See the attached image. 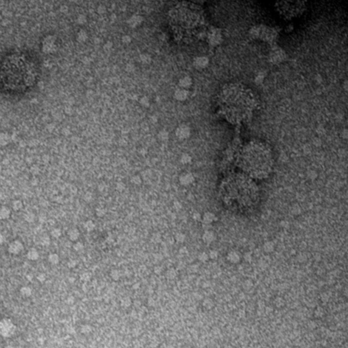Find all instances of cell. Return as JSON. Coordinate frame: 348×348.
<instances>
[{"label":"cell","mask_w":348,"mask_h":348,"mask_svg":"<svg viewBox=\"0 0 348 348\" xmlns=\"http://www.w3.org/2000/svg\"><path fill=\"white\" fill-rule=\"evenodd\" d=\"M256 182L237 169L228 172L219 186L222 205L235 213L244 214L253 212L260 200V191Z\"/></svg>","instance_id":"cell-1"},{"label":"cell","mask_w":348,"mask_h":348,"mask_svg":"<svg viewBox=\"0 0 348 348\" xmlns=\"http://www.w3.org/2000/svg\"><path fill=\"white\" fill-rule=\"evenodd\" d=\"M238 169L253 180H265L273 170L274 159L271 150L260 143H250L244 146L237 159Z\"/></svg>","instance_id":"cell-2"},{"label":"cell","mask_w":348,"mask_h":348,"mask_svg":"<svg viewBox=\"0 0 348 348\" xmlns=\"http://www.w3.org/2000/svg\"><path fill=\"white\" fill-rule=\"evenodd\" d=\"M42 52L46 54L53 53L57 50L56 37L54 35H48L44 38L42 46Z\"/></svg>","instance_id":"cell-3"},{"label":"cell","mask_w":348,"mask_h":348,"mask_svg":"<svg viewBox=\"0 0 348 348\" xmlns=\"http://www.w3.org/2000/svg\"><path fill=\"white\" fill-rule=\"evenodd\" d=\"M23 244L18 240H14L11 242L8 246V252L11 254H19L23 250Z\"/></svg>","instance_id":"cell-4"},{"label":"cell","mask_w":348,"mask_h":348,"mask_svg":"<svg viewBox=\"0 0 348 348\" xmlns=\"http://www.w3.org/2000/svg\"><path fill=\"white\" fill-rule=\"evenodd\" d=\"M191 135V129L185 125H180L176 131V136L180 140L188 138Z\"/></svg>","instance_id":"cell-5"},{"label":"cell","mask_w":348,"mask_h":348,"mask_svg":"<svg viewBox=\"0 0 348 348\" xmlns=\"http://www.w3.org/2000/svg\"><path fill=\"white\" fill-rule=\"evenodd\" d=\"M144 18L141 15L133 14L127 20V24L131 28H136L143 22Z\"/></svg>","instance_id":"cell-6"},{"label":"cell","mask_w":348,"mask_h":348,"mask_svg":"<svg viewBox=\"0 0 348 348\" xmlns=\"http://www.w3.org/2000/svg\"><path fill=\"white\" fill-rule=\"evenodd\" d=\"M209 64V59L206 57H198L193 61V65L196 69H201L205 68Z\"/></svg>","instance_id":"cell-7"},{"label":"cell","mask_w":348,"mask_h":348,"mask_svg":"<svg viewBox=\"0 0 348 348\" xmlns=\"http://www.w3.org/2000/svg\"><path fill=\"white\" fill-rule=\"evenodd\" d=\"M189 97V91L186 89L178 88L174 93V97L176 100L180 101H183L187 99Z\"/></svg>","instance_id":"cell-8"},{"label":"cell","mask_w":348,"mask_h":348,"mask_svg":"<svg viewBox=\"0 0 348 348\" xmlns=\"http://www.w3.org/2000/svg\"><path fill=\"white\" fill-rule=\"evenodd\" d=\"M192 84H193V80L192 78L189 76H184L181 78L178 82V85H179V88L186 89L187 90L191 86Z\"/></svg>","instance_id":"cell-9"},{"label":"cell","mask_w":348,"mask_h":348,"mask_svg":"<svg viewBox=\"0 0 348 348\" xmlns=\"http://www.w3.org/2000/svg\"><path fill=\"white\" fill-rule=\"evenodd\" d=\"M12 140V136L7 132L0 133V145L5 146L10 143Z\"/></svg>","instance_id":"cell-10"},{"label":"cell","mask_w":348,"mask_h":348,"mask_svg":"<svg viewBox=\"0 0 348 348\" xmlns=\"http://www.w3.org/2000/svg\"><path fill=\"white\" fill-rule=\"evenodd\" d=\"M11 211L7 207L3 206L0 208V220H6L10 218Z\"/></svg>","instance_id":"cell-11"},{"label":"cell","mask_w":348,"mask_h":348,"mask_svg":"<svg viewBox=\"0 0 348 348\" xmlns=\"http://www.w3.org/2000/svg\"><path fill=\"white\" fill-rule=\"evenodd\" d=\"M193 181V176L189 174H186L182 175L180 178V183L183 185H187V184H191Z\"/></svg>","instance_id":"cell-12"},{"label":"cell","mask_w":348,"mask_h":348,"mask_svg":"<svg viewBox=\"0 0 348 348\" xmlns=\"http://www.w3.org/2000/svg\"><path fill=\"white\" fill-rule=\"evenodd\" d=\"M79 236L80 233L78 230L76 229H72L68 232V237L72 241H76L79 238Z\"/></svg>","instance_id":"cell-13"},{"label":"cell","mask_w":348,"mask_h":348,"mask_svg":"<svg viewBox=\"0 0 348 348\" xmlns=\"http://www.w3.org/2000/svg\"><path fill=\"white\" fill-rule=\"evenodd\" d=\"M27 257L30 260H36L39 258V253L35 249L32 248L28 252Z\"/></svg>","instance_id":"cell-14"},{"label":"cell","mask_w":348,"mask_h":348,"mask_svg":"<svg viewBox=\"0 0 348 348\" xmlns=\"http://www.w3.org/2000/svg\"><path fill=\"white\" fill-rule=\"evenodd\" d=\"M76 38L77 40L80 42H84L87 39V38H88V34H87L86 31L81 29L80 30L78 33H77Z\"/></svg>","instance_id":"cell-15"},{"label":"cell","mask_w":348,"mask_h":348,"mask_svg":"<svg viewBox=\"0 0 348 348\" xmlns=\"http://www.w3.org/2000/svg\"><path fill=\"white\" fill-rule=\"evenodd\" d=\"M141 62L143 64H149L152 61L151 56L148 53H144L142 54L140 57Z\"/></svg>","instance_id":"cell-16"},{"label":"cell","mask_w":348,"mask_h":348,"mask_svg":"<svg viewBox=\"0 0 348 348\" xmlns=\"http://www.w3.org/2000/svg\"><path fill=\"white\" fill-rule=\"evenodd\" d=\"M48 261H50L52 264L56 265L59 262V257L57 254H50L48 256Z\"/></svg>","instance_id":"cell-17"},{"label":"cell","mask_w":348,"mask_h":348,"mask_svg":"<svg viewBox=\"0 0 348 348\" xmlns=\"http://www.w3.org/2000/svg\"><path fill=\"white\" fill-rule=\"evenodd\" d=\"M158 138L161 141H165L167 140L169 138V133L168 132L165 130H162L159 133V134H158Z\"/></svg>","instance_id":"cell-18"},{"label":"cell","mask_w":348,"mask_h":348,"mask_svg":"<svg viewBox=\"0 0 348 348\" xmlns=\"http://www.w3.org/2000/svg\"><path fill=\"white\" fill-rule=\"evenodd\" d=\"M12 208L15 211H19L22 208V203L19 200H16L12 203Z\"/></svg>","instance_id":"cell-19"},{"label":"cell","mask_w":348,"mask_h":348,"mask_svg":"<svg viewBox=\"0 0 348 348\" xmlns=\"http://www.w3.org/2000/svg\"><path fill=\"white\" fill-rule=\"evenodd\" d=\"M140 104L144 107H148L150 106V100L147 97H142L140 100Z\"/></svg>","instance_id":"cell-20"},{"label":"cell","mask_w":348,"mask_h":348,"mask_svg":"<svg viewBox=\"0 0 348 348\" xmlns=\"http://www.w3.org/2000/svg\"><path fill=\"white\" fill-rule=\"evenodd\" d=\"M95 226V224L93 223L91 220H89V221L86 222V223H85V224H84L85 229H86L88 231H93V230L94 229Z\"/></svg>","instance_id":"cell-21"},{"label":"cell","mask_w":348,"mask_h":348,"mask_svg":"<svg viewBox=\"0 0 348 348\" xmlns=\"http://www.w3.org/2000/svg\"><path fill=\"white\" fill-rule=\"evenodd\" d=\"M77 22L79 25H84L86 22V18L84 15L80 14L78 16L77 18Z\"/></svg>","instance_id":"cell-22"},{"label":"cell","mask_w":348,"mask_h":348,"mask_svg":"<svg viewBox=\"0 0 348 348\" xmlns=\"http://www.w3.org/2000/svg\"><path fill=\"white\" fill-rule=\"evenodd\" d=\"M191 157H190L189 155H187V154H184V155L182 156L181 162L182 163H184V164H185V163H188L191 162Z\"/></svg>","instance_id":"cell-23"},{"label":"cell","mask_w":348,"mask_h":348,"mask_svg":"<svg viewBox=\"0 0 348 348\" xmlns=\"http://www.w3.org/2000/svg\"><path fill=\"white\" fill-rule=\"evenodd\" d=\"M61 230L59 229H54L51 232V235L54 238H59L61 236Z\"/></svg>","instance_id":"cell-24"},{"label":"cell","mask_w":348,"mask_h":348,"mask_svg":"<svg viewBox=\"0 0 348 348\" xmlns=\"http://www.w3.org/2000/svg\"><path fill=\"white\" fill-rule=\"evenodd\" d=\"M122 42L125 44H129L131 42V37L130 35H125L122 37Z\"/></svg>","instance_id":"cell-25"},{"label":"cell","mask_w":348,"mask_h":348,"mask_svg":"<svg viewBox=\"0 0 348 348\" xmlns=\"http://www.w3.org/2000/svg\"><path fill=\"white\" fill-rule=\"evenodd\" d=\"M176 239L177 241H178L179 243H182L185 239V235L182 233H178L177 234Z\"/></svg>","instance_id":"cell-26"},{"label":"cell","mask_w":348,"mask_h":348,"mask_svg":"<svg viewBox=\"0 0 348 348\" xmlns=\"http://www.w3.org/2000/svg\"><path fill=\"white\" fill-rule=\"evenodd\" d=\"M84 246L82 243H80V242H77L74 245V250L78 251V252H79V251H81L82 250H83Z\"/></svg>","instance_id":"cell-27"},{"label":"cell","mask_w":348,"mask_h":348,"mask_svg":"<svg viewBox=\"0 0 348 348\" xmlns=\"http://www.w3.org/2000/svg\"><path fill=\"white\" fill-rule=\"evenodd\" d=\"M25 220L27 222H33L34 220V214L29 213L25 215Z\"/></svg>","instance_id":"cell-28"},{"label":"cell","mask_w":348,"mask_h":348,"mask_svg":"<svg viewBox=\"0 0 348 348\" xmlns=\"http://www.w3.org/2000/svg\"><path fill=\"white\" fill-rule=\"evenodd\" d=\"M42 244L44 245V246H47V245H48L49 243H50V238H48L47 236L44 237L42 239Z\"/></svg>","instance_id":"cell-29"},{"label":"cell","mask_w":348,"mask_h":348,"mask_svg":"<svg viewBox=\"0 0 348 348\" xmlns=\"http://www.w3.org/2000/svg\"><path fill=\"white\" fill-rule=\"evenodd\" d=\"M132 180H132L133 183H135V184H139L141 183V180H140V178H139L138 176H134L133 178H132Z\"/></svg>","instance_id":"cell-30"},{"label":"cell","mask_w":348,"mask_h":348,"mask_svg":"<svg viewBox=\"0 0 348 348\" xmlns=\"http://www.w3.org/2000/svg\"><path fill=\"white\" fill-rule=\"evenodd\" d=\"M105 11H106L105 7H104V6H102V5H101V6H99V7L98 12H99V13H104V12H105Z\"/></svg>","instance_id":"cell-31"},{"label":"cell","mask_w":348,"mask_h":348,"mask_svg":"<svg viewBox=\"0 0 348 348\" xmlns=\"http://www.w3.org/2000/svg\"><path fill=\"white\" fill-rule=\"evenodd\" d=\"M3 242V236L2 234L0 233V244H1Z\"/></svg>","instance_id":"cell-32"}]
</instances>
